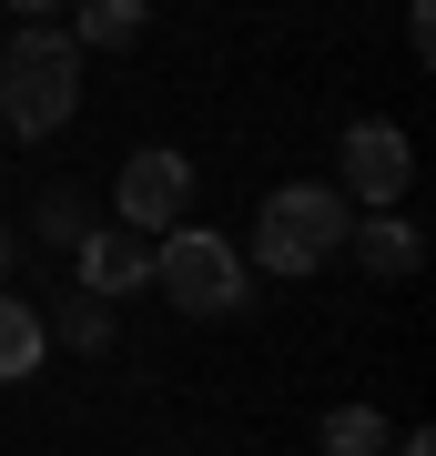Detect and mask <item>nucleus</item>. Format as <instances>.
<instances>
[{
    "mask_svg": "<svg viewBox=\"0 0 436 456\" xmlns=\"http://www.w3.org/2000/svg\"><path fill=\"white\" fill-rule=\"evenodd\" d=\"M71 112H81V41L62 20H21L11 51H0V122L21 142H51Z\"/></svg>",
    "mask_w": 436,
    "mask_h": 456,
    "instance_id": "f257e3e1",
    "label": "nucleus"
},
{
    "mask_svg": "<svg viewBox=\"0 0 436 456\" xmlns=\"http://www.w3.org/2000/svg\"><path fill=\"white\" fill-rule=\"evenodd\" d=\"M345 233H356V203H345L335 183H284V193H264V213H254V264L264 274H315V264L345 254Z\"/></svg>",
    "mask_w": 436,
    "mask_h": 456,
    "instance_id": "f03ea898",
    "label": "nucleus"
},
{
    "mask_svg": "<svg viewBox=\"0 0 436 456\" xmlns=\"http://www.w3.org/2000/svg\"><path fill=\"white\" fill-rule=\"evenodd\" d=\"M152 284L173 294V314H203V325L243 314V254L224 244V233H203V224L152 233Z\"/></svg>",
    "mask_w": 436,
    "mask_h": 456,
    "instance_id": "7ed1b4c3",
    "label": "nucleus"
},
{
    "mask_svg": "<svg viewBox=\"0 0 436 456\" xmlns=\"http://www.w3.org/2000/svg\"><path fill=\"white\" fill-rule=\"evenodd\" d=\"M112 213H122L132 233H173L183 213H193V152H173V142L122 152V173H112Z\"/></svg>",
    "mask_w": 436,
    "mask_h": 456,
    "instance_id": "20e7f679",
    "label": "nucleus"
},
{
    "mask_svg": "<svg viewBox=\"0 0 436 456\" xmlns=\"http://www.w3.org/2000/svg\"><path fill=\"white\" fill-rule=\"evenodd\" d=\"M406 183H416V142H406L396 122H345V142H335V193L356 203V213H386Z\"/></svg>",
    "mask_w": 436,
    "mask_h": 456,
    "instance_id": "39448f33",
    "label": "nucleus"
},
{
    "mask_svg": "<svg viewBox=\"0 0 436 456\" xmlns=\"http://www.w3.org/2000/svg\"><path fill=\"white\" fill-rule=\"evenodd\" d=\"M71 254H81V294H102V305L152 284V233H132V224H92Z\"/></svg>",
    "mask_w": 436,
    "mask_h": 456,
    "instance_id": "423d86ee",
    "label": "nucleus"
},
{
    "mask_svg": "<svg viewBox=\"0 0 436 456\" xmlns=\"http://www.w3.org/2000/svg\"><path fill=\"white\" fill-rule=\"evenodd\" d=\"M345 254H356L366 274L406 284V274H416V264H426V233H416V224H406V213L386 203V213H356V233H345Z\"/></svg>",
    "mask_w": 436,
    "mask_h": 456,
    "instance_id": "0eeeda50",
    "label": "nucleus"
},
{
    "mask_svg": "<svg viewBox=\"0 0 436 456\" xmlns=\"http://www.w3.org/2000/svg\"><path fill=\"white\" fill-rule=\"evenodd\" d=\"M152 31V0H71V41L81 51H132Z\"/></svg>",
    "mask_w": 436,
    "mask_h": 456,
    "instance_id": "6e6552de",
    "label": "nucleus"
},
{
    "mask_svg": "<svg viewBox=\"0 0 436 456\" xmlns=\"http://www.w3.org/2000/svg\"><path fill=\"white\" fill-rule=\"evenodd\" d=\"M41 355H51V314L21 305V294H0V386H21Z\"/></svg>",
    "mask_w": 436,
    "mask_h": 456,
    "instance_id": "1a4fd4ad",
    "label": "nucleus"
},
{
    "mask_svg": "<svg viewBox=\"0 0 436 456\" xmlns=\"http://www.w3.org/2000/svg\"><path fill=\"white\" fill-rule=\"evenodd\" d=\"M315 446H325V456H386V446H396V426L375 416V406H335V416L315 426Z\"/></svg>",
    "mask_w": 436,
    "mask_h": 456,
    "instance_id": "9d476101",
    "label": "nucleus"
},
{
    "mask_svg": "<svg viewBox=\"0 0 436 456\" xmlns=\"http://www.w3.org/2000/svg\"><path fill=\"white\" fill-rule=\"evenodd\" d=\"M51 314H62L51 335L81 345V355H102V345H112V305H102V294H71V305H51Z\"/></svg>",
    "mask_w": 436,
    "mask_h": 456,
    "instance_id": "9b49d317",
    "label": "nucleus"
},
{
    "mask_svg": "<svg viewBox=\"0 0 436 456\" xmlns=\"http://www.w3.org/2000/svg\"><path fill=\"white\" fill-rule=\"evenodd\" d=\"M81 233H92V203H81L71 183H62V193H41V244H62V254H71Z\"/></svg>",
    "mask_w": 436,
    "mask_h": 456,
    "instance_id": "f8f14e48",
    "label": "nucleus"
},
{
    "mask_svg": "<svg viewBox=\"0 0 436 456\" xmlns=\"http://www.w3.org/2000/svg\"><path fill=\"white\" fill-rule=\"evenodd\" d=\"M11 11H21V20H62L71 0H11Z\"/></svg>",
    "mask_w": 436,
    "mask_h": 456,
    "instance_id": "ddd939ff",
    "label": "nucleus"
},
{
    "mask_svg": "<svg viewBox=\"0 0 436 456\" xmlns=\"http://www.w3.org/2000/svg\"><path fill=\"white\" fill-rule=\"evenodd\" d=\"M11 254H21V233H11V213H0V274H11Z\"/></svg>",
    "mask_w": 436,
    "mask_h": 456,
    "instance_id": "4468645a",
    "label": "nucleus"
},
{
    "mask_svg": "<svg viewBox=\"0 0 436 456\" xmlns=\"http://www.w3.org/2000/svg\"><path fill=\"white\" fill-rule=\"evenodd\" d=\"M386 456H436V446H426V436H396V446H386Z\"/></svg>",
    "mask_w": 436,
    "mask_h": 456,
    "instance_id": "2eb2a0df",
    "label": "nucleus"
}]
</instances>
